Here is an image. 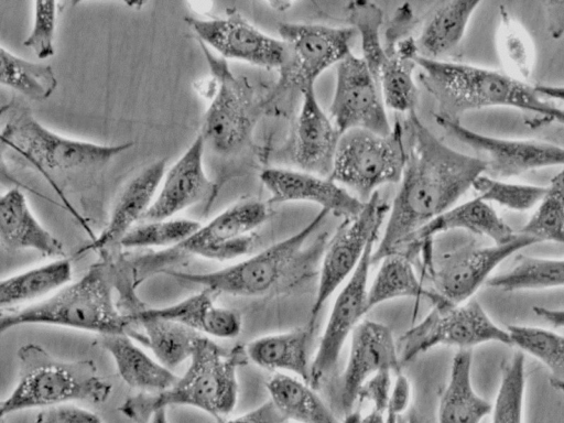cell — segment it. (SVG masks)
<instances>
[{
  "label": "cell",
  "mask_w": 564,
  "mask_h": 423,
  "mask_svg": "<svg viewBox=\"0 0 564 423\" xmlns=\"http://www.w3.org/2000/svg\"><path fill=\"white\" fill-rule=\"evenodd\" d=\"M328 214L327 210L321 209L306 226L292 236L217 271L185 273L164 270L162 272L177 280L202 285L218 295H267L283 286L294 273H302L312 260L323 254L327 243L326 235L318 238L313 247H306V242Z\"/></svg>",
  "instance_id": "cell-5"
},
{
  "label": "cell",
  "mask_w": 564,
  "mask_h": 423,
  "mask_svg": "<svg viewBox=\"0 0 564 423\" xmlns=\"http://www.w3.org/2000/svg\"><path fill=\"white\" fill-rule=\"evenodd\" d=\"M128 332L133 340L151 350L153 357L174 370L189 360L202 334L180 323L162 318H139Z\"/></svg>",
  "instance_id": "cell-32"
},
{
  "label": "cell",
  "mask_w": 564,
  "mask_h": 423,
  "mask_svg": "<svg viewBox=\"0 0 564 423\" xmlns=\"http://www.w3.org/2000/svg\"><path fill=\"white\" fill-rule=\"evenodd\" d=\"M200 223L192 219H160L140 221L134 225L119 241L124 248H172L191 237Z\"/></svg>",
  "instance_id": "cell-43"
},
{
  "label": "cell",
  "mask_w": 564,
  "mask_h": 423,
  "mask_svg": "<svg viewBox=\"0 0 564 423\" xmlns=\"http://www.w3.org/2000/svg\"><path fill=\"white\" fill-rule=\"evenodd\" d=\"M455 229L487 237L495 245H506L514 240L519 231L513 230L495 210L492 205L474 197L458 204L435 217L413 234L403 248L425 245L435 236Z\"/></svg>",
  "instance_id": "cell-24"
},
{
  "label": "cell",
  "mask_w": 564,
  "mask_h": 423,
  "mask_svg": "<svg viewBox=\"0 0 564 423\" xmlns=\"http://www.w3.org/2000/svg\"><path fill=\"white\" fill-rule=\"evenodd\" d=\"M186 22L199 41L223 58L279 69L286 61V48L280 39L263 33L237 12L223 18H188Z\"/></svg>",
  "instance_id": "cell-18"
},
{
  "label": "cell",
  "mask_w": 564,
  "mask_h": 423,
  "mask_svg": "<svg viewBox=\"0 0 564 423\" xmlns=\"http://www.w3.org/2000/svg\"><path fill=\"white\" fill-rule=\"evenodd\" d=\"M165 171L166 160L162 159L134 175L123 187L102 232L83 250H97L111 243H119L135 223L141 221L152 205Z\"/></svg>",
  "instance_id": "cell-25"
},
{
  "label": "cell",
  "mask_w": 564,
  "mask_h": 423,
  "mask_svg": "<svg viewBox=\"0 0 564 423\" xmlns=\"http://www.w3.org/2000/svg\"><path fill=\"white\" fill-rule=\"evenodd\" d=\"M288 420L269 399L258 408L237 416L227 423H285Z\"/></svg>",
  "instance_id": "cell-49"
},
{
  "label": "cell",
  "mask_w": 564,
  "mask_h": 423,
  "mask_svg": "<svg viewBox=\"0 0 564 423\" xmlns=\"http://www.w3.org/2000/svg\"><path fill=\"white\" fill-rule=\"evenodd\" d=\"M149 423H169L166 409H160L155 411Z\"/></svg>",
  "instance_id": "cell-55"
},
{
  "label": "cell",
  "mask_w": 564,
  "mask_h": 423,
  "mask_svg": "<svg viewBox=\"0 0 564 423\" xmlns=\"http://www.w3.org/2000/svg\"><path fill=\"white\" fill-rule=\"evenodd\" d=\"M100 344L112 357L120 378L133 389L156 393L167 390L178 379L127 334L105 335Z\"/></svg>",
  "instance_id": "cell-28"
},
{
  "label": "cell",
  "mask_w": 564,
  "mask_h": 423,
  "mask_svg": "<svg viewBox=\"0 0 564 423\" xmlns=\"http://www.w3.org/2000/svg\"><path fill=\"white\" fill-rule=\"evenodd\" d=\"M406 423H427L415 410H412L406 417Z\"/></svg>",
  "instance_id": "cell-56"
},
{
  "label": "cell",
  "mask_w": 564,
  "mask_h": 423,
  "mask_svg": "<svg viewBox=\"0 0 564 423\" xmlns=\"http://www.w3.org/2000/svg\"><path fill=\"white\" fill-rule=\"evenodd\" d=\"M421 80L435 98L441 117L459 121L473 110L506 107L540 116L549 102L533 86L498 72L470 64L430 59L417 55Z\"/></svg>",
  "instance_id": "cell-3"
},
{
  "label": "cell",
  "mask_w": 564,
  "mask_h": 423,
  "mask_svg": "<svg viewBox=\"0 0 564 423\" xmlns=\"http://www.w3.org/2000/svg\"><path fill=\"white\" fill-rule=\"evenodd\" d=\"M393 372L382 371L370 378L361 388L358 402L368 401L371 409L387 413L393 380Z\"/></svg>",
  "instance_id": "cell-47"
},
{
  "label": "cell",
  "mask_w": 564,
  "mask_h": 423,
  "mask_svg": "<svg viewBox=\"0 0 564 423\" xmlns=\"http://www.w3.org/2000/svg\"><path fill=\"white\" fill-rule=\"evenodd\" d=\"M313 329L305 325L283 333L252 339L246 346L249 361L260 368L292 373L308 383L311 373L310 341Z\"/></svg>",
  "instance_id": "cell-27"
},
{
  "label": "cell",
  "mask_w": 564,
  "mask_h": 423,
  "mask_svg": "<svg viewBox=\"0 0 564 423\" xmlns=\"http://www.w3.org/2000/svg\"><path fill=\"white\" fill-rule=\"evenodd\" d=\"M387 53L378 77L384 105L395 111L410 113L414 111L417 100L413 78L415 57L419 55L416 43L402 41L398 48Z\"/></svg>",
  "instance_id": "cell-35"
},
{
  "label": "cell",
  "mask_w": 564,
  "mask_h": 423,
  "mask_svg": "<svg viewBox=\"0 0 564 423\" xmlns=\"http://www.w3.org/2000/svg\"><path fill=\"white\" fill-rule=\"evenodd\" d=\"M400 297H425L433 304L442 296L423 286L406 256L392 253L380 261L378 271L368 285L366 314L381 303Z\"/></svg>",
  "instance_id": "cell-34"
},
{
  "label": "cell",
  "mask_w": 564,
  "mask_h": 423,
  "mask_svg": "<svg viewBox=\"0 0 564 423\" xmlns=\"http://www.w3.org/2000/svg\"><path fill=\"white\" fill-rule=\"evenodd\" d=\"M34 423H102V421L96 413L67 403L45 408L37 414Z\"/></svg>",
  "instance_id": "cell-46"
},
{
  "label": "cell",
  "mask_w": 564,
  "mask_h": 423,
  "mask_svg": "<svg viewBox=\"0 0 564 423\" xmlns=\"http://www.w3.org/2000/svg\"><path fill=\"white\" fill-rule=\"evenodd\" d=\"M270 210L258 199L238 202L177 246L154 254H148L135 263V279L143 281L183 254L226 261L247 254L254 243L253 231L267 221Z\"/></svg>",
  "instance_id": "cell-8"
},
{
  "label": "cell",
  "mask_w": 564,
  "mask_h": 423,
  "mask_svg": "<svg viewBox=\"0 0 564 423\" xmlns=\"http://www.w3.org/2000/svg\"><path fill=\"white\" fill-rule=\"evenodd\" d=\"M218 294L203 288L180 302L163 306L141 310L130 314V321L139 318H162L180 323L199 334L223 339L239 336L242 329V317L236 310L216 304Z\"/></svg>",
  "instance_id": "cell-23"
},
{
  "label": "cell",
  "mask_w": 564,
  "mask_h": 423,
  "mask_svg": "<svg viewBox=\"0 0 564 423\" xmlns=\"http://www.w3.org/2000/svg\"><path fill=\"white\" fill-rule=\"evenodd\" d=\"M270 400L288 421L294 423H339L334 412L303 380L276 373L267 382Z\"/></svg>",
  "instance_id": "cell-33"
},
{
  "label": "cell",
  "mask_w": 564,
  "mask_h": 423,
  "mask_svg": "<svg viewBox=\"0 0 564 423\" xmlns=\"http://www.w3.org/2000/svg\"><path fill=\"white\" fill-rule=\"evenodd\" d=\"M399 423H406V417L402 416V417L399 420Z\"/></svg>",
  "instance_id": "cell-57"
},
{
  "label": "cell",
  "mask_w": 564,
  "mask_h": 423,
  "mask_svg": "<svg viewBox=\"0 0 564 423\" xmlns=\"http://www.w3.org/2000/svg\"><path fill=\"white\" fill-rule=\"evenodd\" d=\"M436 122L449 134L482 154L486 175L508 180L525 172L564 166V148L557 144L522 139H505L473 131L460 121L435 117Z\"/></svg>",
  "instance_id": "cell-16"
},
{
  "label": "cell",
  "mask_w": 564,
  "mask_h": 423,
  "mask_svg": "<svg viewBox=\"0 0 564 423\" xmlns=\"http://www.w3.org/2000/svg\"><path fill=\"white\" fill-rule=\"evenodd\" d=\"M0 82L36 101L48 99L57 86L55 73L50 65L26 61L3 46L0 48Z\"/></svg>",
  "instance_id": "cell-39"
},
{
  "label": "cell",
  "mask_w": 564,
  "mask_h": 423,
  "mask_svg": "<svg viewBox=\"0 0 564 423\" xmlns=\"http://www.w3.org/2000/svg\"><path fill=\"white\" fill-rule=\"evenodd\" d=\"M278 32L286 48L281 85L297 86L300 90L314 85L321 74L351 52L356 33L352 28L306 23H282Z\"/></svg>",
  "instance_id": "cell-13"
},
{
  "label": "cell",
  "mask_w": 564,
  "mask_h": 423,
  "mask_svg": "<svg viewBox=\"0 0 564 423\" xmlns=\"http://www.w3.org/2000/svg\"><path fill=\"white\" fill-rule=\"evenodd\" d=\"M512 346L538 359L549 370L550 384L564 393V335L532 325H508Z\"/></svg>",
  "instance_id": "cell-38"
},
{
  "label": "cell",
  "mask_w": 564,
  "mask_h": 423,
  "mask_svg": "<svg viewBox=\"0 0 564 423\" xmlns=\"http://www.w3.org/2000/svg\"><path fill=\"white\" fill-rule=\"evenodd\" d=\"M260 180L271 203L310 202L344 220L358 216L366 204L332 178L300 170L269 167Z\"/></svg>",
  "instance_id": "cell-21"
},
{
  "label": "cell",
  "mask_w": 564,
  "mask_h": 423,
  "mask_svg": "<svg viewBox=\"0 0 564 423\" xmlns=\"http://www.w3.org/2000/svg\"><path fill=\"white\" fill-rule=\"evenodd\" d=\"M73 267L67 258L30 268L0 282L1 310L40 302L72 282Z\"/></svg>",
  "instance_id": "cell-31"
},
{
  "label": "cell",
  "mask_w": 564,
  "mask_h": 423,
  "mask_svg": "<svg viewBox=\"0 0 564 423\" xmlns=\"http://www.w3.org/2000/svg\"><path fill=\"white\" fill-rule=\"evenodd\" d=\"M471 349L454 355L447 384L440 398L438 423H480L491 413L492 404L481 398L471 382Z\"/></svg>",
  "instance_id": "cell-30"
},
{
  "label": "cell",
  "mask_w": 564,
  "mask_h": 423,
  "mask_svg": "<svg viewBox=\"0 0 564 423\" xmlns=\"http://www.w3.org/2000/svg\"><path fill=\"white\" fill-rule=\"evenodd\" d=\"M403 130L406 162L372 264L401 252L413 234L455 206L486 172L484 159L444 143L415 111L408 113Z\"/></svg>",
  "instance_id": "cell-1"
},
{
  "label": "cell",
  "mask_w": 564,
  "mask_h": 423,
  "mask_svg": "<svg viewBox=\"0 0 564 423\" xmlns=\"http://www.w3.org/2000/svg\"><path fill=\"white\" fill-rule=\"evenodd\" d=\"M411 401V383L403 373L395 375L391 393L389 398L388 409L386 413V423H399L408 410Z\"/></svg>",
  "instance_id": "cell-48"
},
{
  "label": "cell",
  "mask_w": 564,
  "mask_h": 423,
  "mask_svg": "<svg viewBox=\"0 0 564 423\" xmlns=\"http://www.w3.org/2000/svg\"><path fill=\"white\" fill-rule=\"evenodd\" d=\"M389 208L376 192L366 202L361 213L355 218L344 220L326 243L316 295L306 324L312 329L328 297L350 278L370 240L380 232Z\"/></svg>",
  "instance_id": "cell-12"
},
{
  "label": "cell",
  "mask_w": 564,
  "mask_h": 423,
  "mask_svg": "<svg viewBox=\"0 0 564 423\" xmlns=\"http://www.w3.org/2000/svg\"><path fill=\"white\" fill-rule=\"evenodd\" d=\"M496 46L503 73L519 82L529 84L535 66V46L527 29L499 6Z\"/></svg>",
  "instance_id": "cell-36"
},
{
  "label": "cell",
  "mask_w": 564,
  "mask_h": 423,
  "mask_svg": "<svg viewBox=\"0 0 564 423\" xmlns=\"http://www.w3.org/2000/svg\"><path fill=\"white\" fill-rule=\"evenodd\" d=\"M405 162L403 123L395 121L386 135L350 129L339 138L329 178L366 203L378 187L401 181Z\"/></svg>",
  "instance_id": "cell-9"
},
{
  "label": "cell",
  "mask_w": 564,
  "mask_h": 423,
  "mask_svg": "<svg viewBox=\"0 0 564 423\" xmlns=\"http://www.w3.org/2000/svg\"><path fill=\"white\" fill-rule=\"evenodd\" d=\"M535 243L534 239L519 231L518 237L506 245L468 243L459 247L431 267L433 290L451 303H465L487 283L500 263Z\"/></svg>",
  "instance_id": "cell-15"
},
{
  "label": "cell",
  "mask_w": 564,
  "mask_h": 423,
  "mask_svg": "<svg viewBox=\"0 0 564 423\" xmlns=\"http://www.w3.org/2000/svg\"><path fill=\"white\" fill-rule=\"evenodd\" d=\"M545 23L552 39H560L564 35V1L542 2Z\"/></svg>",
  "instance_id": "cell-50"
},
{
  "label": "cell",
  "mask_w": 564,
  "mask_h": 423,
  "mask_svg": "<svg viewBox=\"0 0 564 423\" xmlns=\"http://www.w3.org/2000/svg\"><path fill=\"white\" fill-rule=\"evenodd\" d=\"M17 356L18 382L1 402V416L72 402L102 404L112 392L93 360H59L33 343L21 346Z\"/></svg>",
  "instance_id": "cell-4"
},
{
  "label": "cell",
  "mask_w": 564,
  "mask_h": 423,
  "mask_svg": "<svg viewBox=\"0 0 564 423\" xmlns=\"http://www.w3.org/2000/svg\"><path fill=\"white\" fill-rule=\"evenodd\" d=\"M329 117L340 133L365 129L386 135L392 130L379 83L351 52L337 64Z\"/></svg>",
  "instance_id": "cell-14"
},
{
  "label": "cell",
  "mask_w": 564,
  "mask_h": 423,
  "mask_svg": "<svg viewBox=\"0 0 564 423\" xmlns=\"http://www.w3.org/2000/svg\"><path fill=\"white\" fill-rule=\"evenodd\" d=\"M471 188L477 197L490 205L496 204L513 212H527L536 207L546 186L511 183L482 174Z\"/></svg>",
  "instance_id": "cell-44"
},
{
  "label": "cell",
  "mask_w": 564,
  "mask_h": 423,
  "mask_svg": "<svg viewBox=\"0 0 564 423\" xmlns=\"http://www.w3.org/2000/svg\"><path fill=\"white\" fill-rule=\"evenodd\" d=\"M33 6V24L23 45L31 48L37 58L46 59L55 53L56 2L35 1Z\"/></svg>",
  "instance_id": "cell-45"
},
{
  "label": "cell",
  "mask_w": 564,
  "mask_h": 423,
  "mask_svg": "<svg viewBox=\"0 0 564 423\" xmlns=\"http://www.w3.org/2000/svg\"><path fill=\"white\" fill-rule=\"evenodd\" d=\"M343 423H386V413L375 409L366 413L352 410L345 415Z\"/></svg>",
  "instance_id": "cell-51"
},
{
  "label": "cell",
  "mask_w": 564,
  "mask_h": 423,
  "mask_svg": "<svg viewBox=\"0 0 564 423\" xmlns=\"http://www.w3.org/2000/svg\"><path fill=\"white\" fill-rule=\"evenodd\" d=\"M525 386V358L519 350L502 368L491 423H523Z\"/></svg>",
  "instance_id": "cell-41"
},
{
  "label": "cell",
  "mask_w": 564,
  "mask_h": 423,
  "mask_svg": "<svg viewBox=\"0 0 564 423\" xmlns=\"http://www.w3.org/2000/svg\"><path fill=\"white\" fill-rule=\"evenodd\" d=\"M248 361L245 345L224 347L202 335L189 358L187 370L171 388L130 397L119 406V411L135 423H149L153 413L160 409L186 405L221 421L236 408L238 369Z\"/></svg>",
  "instance_id": "cell-2"
},
{
  "label": "cell",
  "mask_w": 564,
  "mask_h": 423,
  "mask_svg": "<svg viewBox=\"0 0 564 423\" xmlns=\"http://www.w3.org/2000/svg\"><path fill=\"white\" fill-rule=\"evenodd\" d=\"M301 93L302 105L289 143V160L300 171L329 177L341 133L323 111L314 85H307Z\"/></svg>",
  "instance_id": "cell-20"
},
{
  "label": "cell",
  "mask_w": 564,
  "mask_h": 423,
  "mask_svg": "<svg viewBox=\"0 0 564 423\" xmlns=\"http://www.w3.org/2000/svg\"><path fill=\"white\" fill-rule=\"evenodd\" d=\"M556 121L564 126V108L556 107L554 105H549L544 108V110L540 115V119L538 122L542 121Z\"/></svg>",
  "instance_id": "cell-54"
},
{
  "label": "cell",
  "mask_w": 564,
  "mask_h": 423,
  "mask_svg": "<svg viewBox=\"0 0 564 423\" xmlns=\"http://www.w3.org/2000/svg\"><path fill=\"white\" fill-rule=\"evenodd\" d=\"M519 231L538 243H564V170L551 178L534 213Z\"/></svg>",
  "instance_id": "cell-40"
},
{
  "label": "cell",
  "mask_w": 564,
  "mask_h": 423,
  "mask_svg": "<svg viewBox=\"0 0 564 423\" xmlns=\"http://www.w3.org/2000/svg\"><path fill=\"white\" fill-rule=\"evenodd\" d=\"M217 88L200 132L206 145L220 155L239 153L251 141L262 102L246 79L236 77L224 58L204 48Z\"/></svg>",
  "instance_id": "cell-11"
},
{
  "label": "cell",
  "mask_w": 564,
  "mask_h": 423,
  "mask_svg": "<svg viewBox=\"0 0 564 423\" xmlns=\"http://www.w3.org/2000/svg\"><path fill=\"white\" fill-rule=\"evenodd\" d=\"M397 341L389 326L365 319L350 335V348L341 375L340 406L346 414L358 403L364 384L375 375L390 371L401 372Z\"/></svg>",
  "instance_id": "cell-19"
},
{
  "label": "cell",
  "mask_w": 564,
  "mask_h": 423,
  "mask_svg": "<svg viewBox=\"0 0 564 423\" xmlns=\"http://www.w3.org/2000/svg\"><path fill=\"white\" fill-rule=\"evenodd\" d=\"M379 234L370 240L358 267L336 296L321 341L311 362L308 384L316 389L336 367L348 336L366 315V297L371 258Z\"/></svg>",
  "instance_id": "cell-17"
},
{
  "label": "cell",
  "mask_w": 564,
  "mask_h": 423,
  "mask_svg": "<svg viewBox=\"0 0 564 423\" xmlns=\"http://www.w3.org/2000/svg\"><path fill=\"white\" fill-rule=\"evenodd\" d=\"M348 20L361 39L362 58L378 82L380 69L388 53L380 40L382 11L372 2L355 1L347 6Z\"/></svg>",
  "instance_id": "cell-42"
},
{
  "label": "cell",
  "mask_w": 564,
  "mask_h": 423,
  "mask_svg": "<svg viewBox=\"0 0 564 423\" xmlns=\"http://www.w3.org/2000/svg\"><path fill=\"white\" fill-rule=\"evenodd\" d=\"M421 322L397 340L401 365L438 346L471 349L487 343L512 346L507 328L497 325L476 300L454 304L441 297Z\"/></svg>",
  "instance_id": "cell-10"
},
{
  "label": "cell",
  "mask_w": 564,
  "mask_h": 423,
  "mask_svg": "<svg viewBox=\"0 0 564 423\" xmlns=\"http://www.w3.org/2000/svg\"><path fill=\"white\" fill-rule=\"evenodd\" d=\"M22 325H52L105 336L128 334L132 323L118 311L107 269L98 263L48 297L1 312V333Z\"/></svg>",
  "instance_id": "cell-6"
},
{
  "label": "cell",
  "mask_w": 564,
  "mask_h": 423,
  "mask_svg": "<svg viewBox=\"0 0 564 423\" xmlns=\"http://www.w3.org/2000/svg\"><path fill=\"white\" fill-rule=\"evenodd\" d=\"M0 239L8 250L32 249L48 257L64 256L63 243L37 220L19 188L0 198Z\"/></svg>",
  "instance_id": "cell-26"
},
{
  "label": "cell",
  "mask_w": 564,
  "mask_h": 423,
  "mask_svg": "<svg viewBox=\"0 0 564 423\" xmlns=\"http://www.w3.org/2000/svg\"><path fill=\"white\" fill-rule=\"evenodd\" d=\"M205 147L204 138L198 133L178 160L165 171L158 194L141 221L172 218L212 191L213 183L203 163Z\"/></svg>",
  "instance_id": "cell-22"
},
{
  "label": "cell",
  "mask_w": 564,
  "mask_h": 423,
  "mask_svg": "<svg viewBox=\"0 0 564 423\" xmlns=\"http://www.w3.org/2000/svg\"><path fill=\"white\" fill-rule=\"evenodd\" d=\"M533 88L543 99H555L564 102V85H535Z\"/></svg>",
  "instance_id": "cell-53"
},
{
  "label": "cell",
  "mask_w": 564,
  "mask_h": 423,
  "mask_svg": "<svg viewBox=\"0 0 564 423\" xmlns=\"http://www.w3.org/2000/svg\"><path fill=\"white\" fill-rule=\"evenodd\" d=\"M478 0H452L440 3L425 22L416 47L420 56L444 61L462 44Z\"/></svg>",
  "instance_id": "cell-29"
},
{
  "label": "cell",
  "mask_w": 564,
  "mask_h": 423,
  "mask_svg": "<svg viewBox=\"0 0 564 423\" xmlns=\"http://www.w3.org/2000/svg\"><path fill=\"white\" fill-rule=\"evenodd\" d=\"M3 149L44 174L98 169L133 145L131 142L99 144L64 137L44 127L28 108L20 105L3 109Z\"/></svg>",
  "instance_id": "cell-7"
},
{
  "label": "cell",
  "mask_w": 564,
  "mask_h": 423,
  "mask_svg": "<svg viewBox=\"0 0 564 423\" xmlns=\"http://www.w3.org/2000/svg\"><path fill=\"white\" fill-rule=\"evenodd\" d=\"M534 314L555 327H564V308L533 306Z\"/></svg>",
  "instance_id": "cell-52"
},
{
  "label": "cell",
  "mask_w": 564,
  "mask_h": 423,
  "mask_svg": "<svg viewBox=\"0 0 564 423\" xmlns=\"http://www.w3.org/2000/svg\"><path fill=\"white\" fill-rule=\"evenodd\" d=\"M487 285L503 292L564 288V259L519 254L509 271L491 276Z\"/></svg>",
  "instance_id": "cell-37"
}]
</instances>
